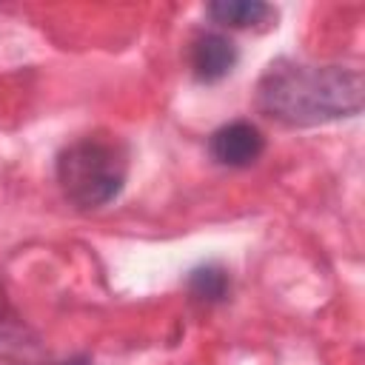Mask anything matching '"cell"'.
I'll list each match as a JSON object with an SVG mask.
<instances>
[{
	"label": "cell",
	"instance_id": "1",
	"mask_svg": "<svg viewBox=\"0 0 365 365\" xmlns=\"http://www.w3.org/2000/svg\"><path fill=\"white\" fill-rule=\"evenodd\" d=\"M362 71L336 63H305L279 57L257 80V106L291 128H311L362 111Z\"/></svg>",
	"mask_w": 365,
	"mask_h": 365
},
{
	"label": "cell",
	"instance_id": "2",
	"mask_svg": "<svg viewBox=\"0 0 365 365\" xmlns=\"http://www.w3.org/2000/svg\"><path fill=\"white\" fill-rule=\"evenodd\" d=\"M128 160L117 140L80 137L57 154V182L74 208H103L125 185Z\"/></svg>",
	"mask_w": 365,
	"mask_h": 365
},
{
	"label": "cell",
	"instance_id": "3",
	"mask_svg": "<svg viewBox=\"0 0 365 365\" xmlns=\"http://www.w3.org/2000/svg\"><path fill=\"white\" fill-rule=\"evenodd\" d=\"M208 151L220 165L245 168L265 151V137L251 120H231L208 137Z\"/></svg>",
	"mask_w": 365,
	"mask_h": 365
},
{
	"label": "cell",
	"instance_id": "4",
	"mask_svg": "<svg viewBox=\"0 0 365 365\" xmlns=\"http://www.w3.org/2000/svg\"><path fill=\"white\" fill-rule=\"evenodd\" d=\"M237 46L222 31H200L191 43V71L200 83H220L237 66Z\"/></svg>",
	"mask_w": 365,
	"mask_h": 365
},
{
	"label": "cell",
	"instance_id": "5",
	"mask_svg": "<svg viewBox=\"0 0 365 365\" xmlns=\"http://www.w3.org/2000/svg\"><path fill=\"white\" fill-rule=\"evenodd\" d=\"M205 14L214 23L228 26V29H251V26H259L277 17L274 6L262 0H214L205 6Z\"/></svg>",
	"mask_w": 365,
	"mask_h": 365
},
{
	"label": "cell",
	"instance_id": "6",
	"mask_svg": "<svg viewBox=\"0 0 365 365\" xmlns=\"http://www.w3.org/2000/svg\"><path fill=\"white\" fill-rule=\"evenodd\" d=\"M191 297H197L200 302H222L228 297V288H231V279H228V271L222 265H200L188 274L185 279Z\"/></svg>",
	"mask_w": 365,
	"mask_h": 365
},
{
	"label": "cell",
	"instance_id": "7",
	"mask_svg": "<svg viewBox=\"0 0 365 365\" xmlns=\"http://www.w3.org/2000/svg\"><path fill=\"white\" fill-rule=\"evenodd\" d=\"M63 365H88V356H77V359H71V362H63Z\"/></svg>",
	"mask_w": 365,
	"mask_h": 365
}]
</instances>
